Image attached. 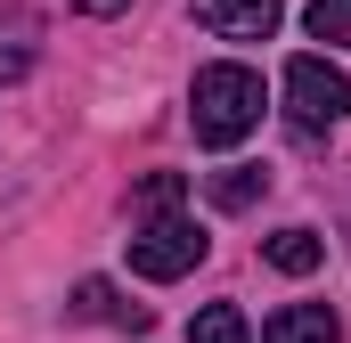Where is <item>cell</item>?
Masks as SVG:
<instances>
[{
	"label": "cell",
	"mask_w": 351,
	"mask_h": 343,
	"mask_svg": "<svg viewBox=\"0 0 351 343\" xmlns=\"http://www.w3.org/2000/svg\"><path fill=\"white\" fill-rule=\"evenodd\" d=\"M188 123H196V147H237L262 123V74L254 66H204L188 90Z\"/></svg>",
	"instance_id": "1"
},
{
	"label": "cell",
	"mask_w": 351,
	"mask_h": 343,
	"mask_svg": "<svg viewBox=\"0 0 351 343\" xmlns=\"http://www.w3.org/2000/svg\"><path fill=\"white\" fill-rule=\"evenodd\" d=\"M351 115V74L327 58H286V123L294 139H327Z\"/></svg>",
	"instance_id": "2"
},
{
	"label": "cell",
	"mask_w": 351,
	"mask_h": 343,
	"mask_svg": "<svg viewBox=\"0 0 351 343\" xmlns=\"http://www.w3.org/2000/svg\"><path fill=\"white\" fill-rule=\"evenodd\" d=\"M196 261H204V229H196L188 213H147V221H131V270H139V278L172 286Z\"/></svg>",
	"instance_id": "3"
},
{
	"label": "cell",
	"mask_w": 351,
	"mask_h": 343,
	"mask_svg": "<svg viewBox=\"0 0 351 343\" xmlns=\"http://www.w3.org/2000/svg\"><path fill=\"white\" fill-rule=\"evenodd\" d=\"M188 8H196V25L221 33V41H269L278 16H286L278 0H188Z\"/></svg>",
	"instance_id": "4"
},
{
	"label": "cell",
	"mask_w": 351,
	"mask_h": 343,
	"mask_svg": "<svg viewBox=\"0 0 351 343\" xmlns=\"http://www.w3.org/2000/svg\"><path fill=\"white\" fill-rule=\"evenodd\" d=\"M262 343H343V319L327 303H286V311H269Z\"/></svg>",
	"instance_id": "5"
},
{
	"label": "cell",
	"mask_w": 351,
	"mask_h": 343,
	"mask_svg": "<svg viewBox=\"0 0 351 343\" xmlns=\"http://www.w3.org/2000/svg\"><path fill=\"white\" fill-rule=\"evenodd\" d=\"M33 58H41V16L33 8H0V90L25 82Z\"/></svg>",
	"instance_id": "6"
},
{
	"label": "cell",
	"mask_w": 351,
	"mask_h": 343,
	"mask_svg": "<svg viewBox=\"0 0 351 343\" xmlns=\"http://www.w3.org/2000/svg\"><path fill=\"white\" fill-rule=\"evenodd\" d=\"M74 311L98 319V327H147V303H123L106 278H82V286H74Z\"/></svg>",
	"instance_id": "7"
},
{
	"label": "cell",
	"mask_w": 351,
	"mask_h": 343,
	"mask_svg": "<svg viewBox=\"0 0 351 343\" xmlns=\"http://www.w3.org/2000/svg\"><path fill=\"white\" fill-rule=\"evenodd\" d=\"M262 188H269V172H262V164H221L213 180H204V196H213L221 213H245V204H262Z\"/></svg>",
	"instance_id": "8"
},
{
	"label": "cell",
	"mask_w": 351,
	"mask_h": 343,
	"mask_svg": "<svg viewBox=\"0 0 351 343\" xmlns=\"http://www.w3.org/2000/svg\"><path fill=\"white\" fill-rule=\"evenodd\" d=\"M262 254H269V270H286V278H311V270H319V254H327V246H319L311 229H278V237H269Z\"/></svg>",
	"instance_id": "9"
},
{
	"label": "cell",
	"mask_w": 351,
	"mask_h": 343,
	"mask_svg": "<svg viewBox=\"0 0 351 343\" xmlns=\"http://www.w3.org/2000/svg\"><path fill=\"white\" fill-rule=\"evenodd\" d=\"M188 343H245V311L237 303H204L188 319Z\"/></svg>",
	"instance_id": "10"
},
{
	"label": "cell",
	"mask_w": 351,
	"mask_h": 343,
	"mask_svg": "<svg viewBox=\"0 0 351 343\" xmlns=\"http://www.w3.org/2000/svg\"><path fill=\"white\" fill-rule=\"evenodd\" d=\"M302 25H311V41L351 49V0H311V8H302Z\"/></svg>",
	"instance_id": "11"
},
{
	"label": "cell",
	"mask_w": 351,
	"mask_h": 343,
	"mask_svg": "<svg viewBox=\"0 0 351 343\" xmlns=\"http://www.w3.org/2000/svg\"><path fill=\"white\" fill-rule=\"evenodd\" d=\"M147 213H180V172L139 180V196H131V221H147Z\"/></svg>",
	"instance_id": "12"
},
{
	"label": "cell",
	"mask_w": 351,
	"mask_h": 343,
	"mask_svg": "<svg viewBox=\"0 0 351 343\" xmlns=\"http://www.w3.org/2000/svg\"><path fill=\"white\" fill-rule=\"evenodd\" d=\"M74 8H82V16H123L131 0H74Z\"/></svg>",
	"instance_id": "13"
}]
</instances>
